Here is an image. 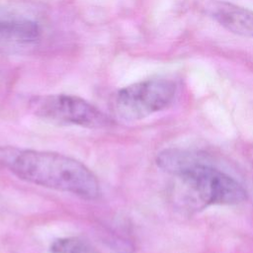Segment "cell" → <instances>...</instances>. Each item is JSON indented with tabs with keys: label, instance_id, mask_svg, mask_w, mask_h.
Wrapping results in <instances>:
<instances>
[{
	"label": "cell",
	"instance_id": "1",
	"mask_svg": "<svg viewBox=\"0 0 253 253\" xmlns=\"http://www.w3.org/2000/svg\"><path fill=\"white\" fill-rule=\"evenodd\" d=\"M0 164L27 182L71 193L85 200L100 195V185L94 173L80 161L63 154L0 147Z\"/></svg>",
	"mask_w": 253,
	"mask_h": 253
},
{
	"label": "cell",
	"instance_id": "2",
	"mask_svg": "<svg viewBox=\"0 0 253 253\" xmlns=\"http://www.w3.org/2000/svg\"><path fill=\"white\" fill-rule=\"evenodd\" d=\"M159 168L186 186L192 198L203 207L232 206L247 199V192L235 179L206 163L199 154L184 149H164L156 157Z\"/></svg>",
	"mask_w": 253,
	"mask_h": 253
},
{
	"label": "cell",
	"instance_id": "3",
	"mask_svg": "<svg viewBox=\"0 0 253 253\" xmlns=\"http://www.w3.org/2000/svg\"><path fill=\"white\" fill-rule=\"evenodd\" d=\"M176 89V84L165 78L132 83L116 93L115 113L127 122L141 120L167 108L174 100Z\"/></svg>",
	"mask_w": 253,
	"mask_h": 253
},
{
	"label": "cell",
	"instance_id": "4",
	"mask_svg": "<svg viewBox=\"0 0 253 253\" xmlns=\"http://www.w3.org/2000/svg\"><path fill=\"white\" fill-rule=\"evenodd\" d=\"M33 113L51 123L101 128L110 125V119L86 100L66 94L43 95L30 101Z\"/></svg>",
	"mask_w": 253,
	"mask_h": 253
},
{
	"label": "cell",
	"instance_id": "5",
	"mask_svg": "<svg viewBox=\"0 0 253 253\" xmlns=\"http://www.w3.org/2000/svg\"><path fill=\"white\" fill-rule=\"evenodd\" d=\"M211 16L227 31L253 39V11L232 3L217 1L210 7Z\"/></svg>",
	"mask_w": 253,
	"mask_h": 253
},
{
	"label": "cell",
	"instance_id": "6",
	"mask_svg": "<svg viewBox=\"0 0 253 253\" xmlns=\"http://www.w3.org/2000/svg\"><path fill=\"white\" fill-rule=\"evenodd\" d=\"M40 32L34 21L0 18V48L22 47L34 43L39 40Z\"/></svg>",
	"mask_w": 253,
	"mask_h": 253
},
{
	"label": "cell",
	"instance_id": "7",
	"mask_svg": "<svg viewBox=\"0 0 253 253\" xmlns=\"http://www.w3.org/2000/svg\"><path fill=\"white\" fill-rule=\"evenodd\" d=\"M49 251L50 253H91V248L81 238L63 237L54 240Z\"/></svg>",
	"mask_w": 253,
	"mask_h": 253
}]
</instances>
